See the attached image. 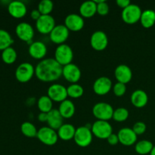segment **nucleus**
I'll return each instance as SVG.
<instances>
[{
  "instance_id": "nucleus-1",
  "label": "nucleus",
  "mask_w": 155,
  "mask_h": 155,
  "mask_svg": "<svg viewBox=\"0 0 155 155\" xmlns=\"http://www.w3.org/2000/svg\"><path fill=\"white\" fill-rule=\"evenodd\" d=\"M63 67L54 58L42 59L35 68L38 80L42 82H53L62 76Z\"/></svg>"
},
{
  "instance_id": "nucleus-2",
  "label": "nucleus",
  "mask_w": 155,
  "mask_h": 155,
  "mask_svg": "<svg viewBox=\"0 0 155 155\" xmlns=\"http://www.w3.org/2000/svg\"><path fill=\"white\" fill-rule=\"evenodd\" d=\"M74 58L73 49L68 44H61L58 45L54 51V59L62 67L72 63Z\"/></svg>"
},
{
  "instance_id": "nucleus-3",
  "label": "nucleus",
  "mask_w": 155,
  "mask_h": 155,
  "mask_svg": "<svg viewBox=\"0 0 155 155\" xmlns=\"http://www.w3.org/2000/svg\"><path fill=\"white\" fill-rule=\"evenodd\" d=\"M92 137L93 134L90 127H88L87 126H83L78 127L76 130L74 140L78 146L86 148L92 143Z\"/></svg>"
},
{
  "instance_id": "nucleus-4",
  "label": "nucleus",
  "mask_w": 155,
  "mask_h": 155,
  "mask_svg": "<svg viewBox=\"0 0 155 155\" xmlns=\"http://www.w3.org/2000/svg\"><path fill=\"white\" fill-rule=\"evenodd\" d=\"M113 107L107 102L96 103L92 107V114L98 120L107 121L113 118Z\"/></svg>"
},
{
  "instance_id": "nucleus-5",
  "label": "nucleus",
  "mask_w": 155,
  "mask_h": 155,
  "mask_svg": "<svg viewBox=\"0 0 155 155\" xmlns=\"http://www.w3.org/2000/svg\"><path fill=\"white\" fill-rule=\"evenodd\" d=\"M91 130L95 137L101 139H107L113 133V129L108 121L97 120L91 127Z\"/></svg>"
},
{
  "instance_id": "nucleus-6",
  "label": "nucleus",
  "mask_w": 155,
  "mask_h": 155,
  "mask_svg": "<svg viewBox=\"0 0 155 155\" xmlns=\"http://www.w3.org/2000/svg\"><path fill=\"white\" fill-rule=\"evenodd\" d=\"M142 11L138 5L130 4L124 9H123L121 17L123 21L128 24H133L140 21Z\"/></svg>"
},
{
  "instance_id": "nucleus-7",
  "label": "nucleus",
  "mask_w": 155,
  "mask_h": 155,
  "mask_svg": "<svg viewBox=\"0 0 155 155\" xmlns=\"http://www.w3.org/2000/svg\"><path fill=\"white\" fill-rule=\"evenodd\" d=\"M39 141L45 145H54L58 140V133L49 127H43L38 130L37 136Z\"/></svg>"
},
{
  "instance_id": "nucleus-8",
  "label": "nucleus",
  "mask_w": 155,
  "mask_h": 155,
  "mask_svg": "<svg viewBox=\"0 0 155 155\" xmlns=\"http://www.w3.org/2000/svg\"><path fill=\"white\" fill-rule=\"evenodd\" d=\"M35 74V68L29 62L21 63L15 71V77L21 83L30 81Z\"/></svg>"
},
{
  "instance_id": "nucleus-9",
  "label": "nucleus",
  "mask_w": 155,
  "mask_h": 155,
  "mask_svg": "<svg viewBox=\"0 0 155 155\" xmlns=\"http://www.w3.org/2000/svg\"><path fill=\"white\" fill-rule=\"evenodd\" d=\"M15 33L18 37L22 41L31 44L32 39L34 36V29L27 22H21L16 26Z\"/></svg>"
},
{
  "instance_id": "nucleus-10",
  "label": "nucleus",
  "mask_w": 155,
  "mask_h": 155,
  "mask_svg": "<svg viewBox=\"0 0 155 155\" xmlns=\"http://www.w3.org/2000/svg\"><path fill=\"white\" fill-rule=\"evenodd\" d=\"M69 34L70 30L64 24H58L56 25L50 33L49 37L51 42L59 45L66 42L69 37Z\"/></svg>"
},
{
  "instance_id": "nucleus-11",
  "label": "nucleus",
  "mask_w": 155,
  "mask_h": 155,
  "mask_svg": "<svg viewBox=\"0 0 155 155\" xmlns=\"http://www.w3.org/2000/svg\"><path fill=\"white\" fill-rule=\"evenodd\" d=\"M55 26L54 18L51 15H41L36 21V29L42 34H50Z\"/></svg>"
},
{
  "instance_id": "nucleus-12",
  "label": "nucleus",
  "mask_w": 155,
  "mask_h": 155,
  "mask_svg": "<svg viewBox=\"0 0 155 155\" xmlns=\"http://www.w3.org/2000/svg\"><path fill=\"white\" fill-rule=\"evenodd\" d=\"M90 44L93 49L96 51H103L108 45L107 34L102 30H96L91 36Z\"/></svg>"
},
{
  "instance_id": "nucleus-13",
  "label": "nucleus",
  "mask_w": 155,
  "mask_h": 155,
  "mask_svg": "<svg viewBox=\"0 0 155 155\" xmlns=\"http://www.w3.org/2000/svg\"><path fill=\"white\" fill-rule=\"evenodd\" d=\"M48 96L56 102H62L68 98V90L64 86L61 84L51 85L48 89Z\"/></svg>"
},
{
  "instance_id": "nucleus-14",
  "label": "nucleus",
  "mask_w": 155,
  "mask_h": 155,
  "mask_svg": "<svg viewBox=\"0 0 155 155\" xmlns=\"http://www.w3.org/2000/svg\"><path fill=\"white\" fill-rule=\"evenodd\" d=\"M62 76L71 83H77L81 78V71L75 64L71 63L63 67Z\"/></svg>"
},
{
  "instance_id": "nucleus-15",
  "label": "nucleus",
  "mask_w": 155,
  "mask_h": 155,
  "mask_svg": "<svg viewBox=\"0 0 155 155\" xmlns=\"http://www.w3.org/2000/svg\"><path fill=\"white\" fill-rule=\"evenodd\" d=\"M84 24V18L78 14H70L64 19V25L70 31H80L83 28Z\"/></svg>"
},
{
  "instance_id": "nucleus-16",
  "label": "nucleus",
  "mask_w": 155,
  "mask_h": 155,
  "mask_svg": "<svg viewBox=\"0 0 155 155\" xmlns=\"http://www.w3.org/2000/svg\"><path fill=\"white\" fill-rule=\"evenodd\" d=\"M93 91L98 95H104L112 89V81L109 77H100L93 83Z\"/></svg>"
},
{
  "instance_id": "nucleus-17",
  "label": "nucleus",
  "mask_w": 155,
  "mask_h": 155,
  "mask_svg": "<svg viewBox=\"0 0 155 155\" xmlns=\"http://www.w3.org/2000/svg\"><path fill=\"white\" fill-rule=\"evenodd\" d=\"M119 142L125 146H131L137 141V135L135 133L132 128L124 127L120 129L117 133Z\"/></svg>"
},
{
  "instance_id": "nucleus-18",
  "label": "nucleus",
  "mask_w": 155,
  "mask_h": 155,
  "mask_svg": "<svg viewBox=\"0 0 155 155\" xmlns=\"http://www.w3.org/2000/svg\"><path fill=\"white\" fill-rule=\"evenodd\" d=\"M114 77L117 82L127 84L133 77V71L127 64H120L115 68Z\"/></svg>"
},
{
  "instance_id": "nucleus-19",
  "label": "nucleus",
  "mask_w": 155,
  "mask_h": 155,
  "mask_svg": "<svg viewBox=\"0 0 155 155\" xmlns=\"http://www.w3.org/2000/svg\"><path fill=\"white\" fill-rule=\"evenodd\" d=\"M8 12L13 18H21L26 15L27 8L23 2L12 1L8 5Z\"/></svg>"
},
{
  "instance_id": "nucleus-20",
  "label": "nucleus",
  "mask_w": 155,
  "mask_h": 155,
  "mask_svg": "<svg viewBox=\"0 0 155 155\" xmlns=\"http://www.w3.org/2000/svg\"><path fill=\"white\" fill-rule=\"evenodd\" d=\"M29 54L35 59H42L47 54V47L41 41L33 42L29 46Z\"/></svg>"
},
{
  "instance_id": "nucleus-21",
  "label": "nucleus",
  "mask_w": 155,
  "mask_h": 155,
  "mask_svg": "<svg viewBox=\"0 0 155 155\" xmlns=\"http://www.w3.org/2000/svg\"><path fill=\"white\" fill-rule=\"evenodd\" d=\"M131 103L136 107H143L148 104V94L142 89H136L132 93L130 97Z\"/></svg>"
},
{
  "instance_id": "nucleus-22",
  "label": "nucleus",
  "mask_w": 155,
  "mask_h": 155,
  "mask_svg": "<svg viewBox=\"0 0 155 155\" xmlns=\"http://www.w3.org/2000/svg\"><path fill=\"white\" fill-rule=\"evenodd\" d=\"M63 117L61 115L58 109L53 108L48 113V120L47 124L50 128L54 130H58L63 125Z\"/></svg>"
},
{
  "instance_id": "nucleus-23",
  "label": "nucleus",
  "mask_w": 155,
  "mask_h": 155,
  "mask_svg": "<svg viewBox=\"0 0 155 155\" xmlns=\"http://www.w3.org/2000/svg\"><path fill=\"white\" fill-rule=\"evenodd\" d=\"M80 13L83 18H92L97 13V4L95 0L83 2L80 6Z\"/></svg>"
},
{
  "instance_id": "nucleus-24",
  "label": "nucleus",
  "mask_w": 155,
  "mask_h": 155,
  "mask_svg": "<svg viewBox=\"0 0 155 155\" xmlns=\"http://www.w3.org/2000/svg\"><path fill=\"white\" fill-rule=\"evenodd\" d=\"M76 130L74 125L71 124H63L60 128L58 130V136L59 139L63 141H70L74 139L75 135Z\"/></svg>"
},
{
  "instance_id": "nucleus-25",
  "label": "nucleus",
  "mask_w": 155,
  "mask_h": 155,
  "mask_svg": "<svg viewBox=\"0 0 155 155\" xmlns=\"http://www.w3.org/2000/svg\"><path fill=\"white\" fill-rule=\"evenodd\" d=\"M75 105L72 101L69 99H66L60 103L58 110L61 115L65 119L71 118L75 114Z\"/></svg>"
},
{
  "instance_id": "nucleus-26",
  "label": "nucleus",
  "mask_w": 155,
  "mask_h": 155,
  "mask_svg": "<svg viewBox=\"0 0 155 155\" xmlns=\"http://www.w3.org/2000/svg\"><path fill=\"white\" fill-rule=\"evenodd\" d=\"M141 24L145 28H150L155 24V11L147 9L142 12L140 18Z\"/></svg>"
},
{
  "instance_id": "nucleus-27",
  "label": "nucleus",
  "mask_w": 155,
  "mask_h": 155,
  "mask_svg": "<svg viewBox=\"0 0 155 155\" xmlns=\"http://www.w3.org/2000/svg\"><path fill=\"white\" fill-rule=\"evenodd\" d=\"M154 148V145L151 141L141 140L136 144L135 151L137 154L140 155H145L150 154Z\"/></svg>"
},
{
  "instance_id": "nucleus-28",
  "label": "nucleus",
  "mask_w": 155,
  "mask_h": 155,
  "mask_svg": "<svg viewBox=\"0 0 155 155\" xmlns=\"http://www.w3.org/2000/svg\"><path fill=\"white\" fill-rule=\"evenodd\" d=\"M37 106L40 112L48 113L53 109V101L48 95H42L38 99Z\"/></svg>"
},
{
  "instance_id": "nucleus-29",
  "label": "nucleus",
  "mask_w": 155,
  "mask_h": 155,
  "mask_svg": "<svg viewBox=\"0 0 155 155\" xmlns=\"http://www.w3.org/2000/svg\"><path fill=\"white\" fill-rule=\"evenodd\" d=\"M17 58H18V54L16 50L13 47L10 46L2 51V59L7 64H12L15 63L17 60Z\"/></svg>"
},
{
  "instance_id": "nucleus-30",
  "label": "nucleus",
  "mask_w": 155,
  "mask_h": 155,
  "mask_svg": "<svg viewBox=\"0 0 155 155\" xmlns=\"http://www.w3.org/2000/svg\"><path fill=\"white\" fill-rule=\"evenodd\" d=\"M14 42L10 33L5 30L0 29V51H2L5 48L12 46Z\"/></svg>"
},
{
  "instance_id": "nucleus-31",
  "label": "nucleus",
  "mask_w": 155,
  "mask_h": 155,
  "mask_svg": "<svg viewBox=\"0 0 155 155\" xmlns=\"http://www.w3.org/2000/svg\"><path fill=\"white\" fill-rule=\"evenodd\" d=\"M21 131L23 135L29 138H34L37 136L38 130L34 124L30 122H24L21 126Z\"/></svg>"
},
{
  "instance_id": "nucleus-32",
  "label": "nucleus",
  "mask_w": 155,
  "mask_h": 155,
  "mask_svg": "<svg viewBox=\"0 0 155 155\" xmlns=\"http://www.w3.org/2000/svg\"><path fill=\"white\" fill-rule=\"evenodd\" d=\"M68 95L73 98H78L81 97L84 93V89L83 86L79 85L78 83H72L68 88Z\"/></svg>"
},
{
  "instance_id": "nucleus-33",
  "label": "nucleus",
  "mask_w": 155,
  "mask_h": 155,
  "mask_svg": "<svg viewBox=\"0 0 155 155\" xmlns=\"http://www.w3.org/2000/svg\"><path fill=\"white\" fill-rule=\"evenodd\" d=\"M54 8V4L51 0H42L38 5V10L42 15H50Z\"/></svg>"
},
{
  "instance_id": "nucleus-34",
  "label": "nucleus",
  "mask_w": 155,
  "mask_h": 155,
  "mask_svg": "<svg viewBox=\"0 0 155 155\" xmlns=\"http://www.w3.org/2000/svg\"><path fill=\"white\" fill-rule=\"evenodd\" d=\"M129 110L125 107H118L114 111L113 119L117 122H124L129 117Z\"/></svg>"
},
{
  "instance_id": "nucleus-35",
  "label": "nucleus",
  "mask_w": 155,
  "mask_h": 155,
  "mask_svg": "<svg viewBox=\"0 0 155 155\" xmlns=\"http://www.w3.org/2000/svg\"><path fill=\"white\" fill-rule=\"evenodd\" d=\"M97 4V13L100 15H106L109 12V5L104 0H95Z\"/></svg>"
},
{
  "instance_id": "nucleus-36",
  "label": "nucleus",
  "mask_w": 155,
  "mask_h": 155,
  "mask_svg": "<svg viewBox=\"0 0 155 155\" xmlns=\"http://www.w3.org/2000/svg\"><path fill=\"white\" fill-rule=\"evenodd\" d=\"M127 91V86L122 83H116L113 86V92L116 96L121 97L126 93Z\"/></svg>"
},
{
  "instance_id": "nucleus-37",
  "label": "nucleus",
  "mask_w": 155,
  "mask_h": 155,
  "mask_svg": "<svg viewBox=\"0 0 155 155\" xmlns=\"http://www.w3.org/2000/svg\"><path fill=\"white\" fill-rule=\"evenodd\" d=\"M132 129H133V130L137 136H140V135H142L143 133H145L147 127L145 123L142 122V121H139V122H136L133 125Z\"/></svg>"
},
{
  "instance_id": "nucleus-38",
  "label": "nucleus",
  "mask_w": 155,
  "mask_h": 155,
  "mask_svg": "<svg viewBox=\"0 0 155 155\" xmlns=\"http://www.w3.org/2000/svg\"><path fill=\"white\" fill-rule=\"evenodd\" d=\"M107 141L110 145H116L119 142V138H118L117 134L112 133V134L107 138Z\"/></svg>"
},
{
  "instance_id": "nucleus-39",
  "label": "nucleus",
  "mask_w": 155,
  "mask_h": 155,
  "mask_svg": "<svg viewBox=\"0 0 155 155\" xmlns=\"http://www.w3.org/2000/svg\"><path fill=\"white\" fill-rule=\"evenodd\" d=\"M116 2L117 5L120 8H122L123 9H124L125 8H127V6H129L131 4L130 0H117Z\"/></svg>"
},
{
  "instance_id": "nucleus-40",
  "label": "nucleus",
  "mask_w": 155,
  "mask_h": 155,
  "mask_svg": "<svg viewBox=\"0 0 155 155\" xmlns=\"http://www.w3.org/2000/svg\"><path fill=\"white\" fill-rule=\"evenodd\" d=\"M41 13L39 12V11L38 9H33V11L30 13V16H31V18L34 21H37L39 18L41 17Z\"/></svg>"
},
{
  "instance_id": "nucleus-41",
  "label": "nucleus",
  "mask_w": 155,
  "mask_h": 155,
  "mask_svg": "<svg viewBox=\"0 0 155 155\" xmlns=\"http://www.w3.org/2000/svg\"><path fill=\"white\" fill-rule=\"evenodd\" d=\"M38 120L40 122H47L48 120V113H42L40 112L38 115Z\"/></svg>"
},
{
  "instance_id": "nucleus-42",
  "label": "nucleus",
  "mask_w": 155,
  "mask_h": 155,
  "mask_svg": "<svg viewBox=\"0 0 155 155\" xmlns=\"http://www.w3.org/2000/svg\"><path fill=\"white\" fill-rule=\"evenodd\" d=\"M150 155H155V146H154L152 151H151V152L150 153Z\"/></svg>"
}]
</instances>
